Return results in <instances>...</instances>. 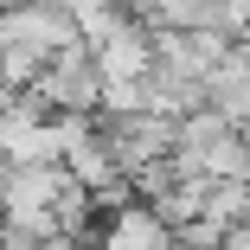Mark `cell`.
Listing matches in <instances>:
<instances>
[{
  "label": "cell",
  "mask_w": 250,
  "mask_h": 250,
  "mask_svg": "<svg viewBox=\"0 0 250 250\" xmlns=\"http://www.w3.org/2000/svg\"><path fill=\"white\" fill-rule=\"evenodd\" d=\"M90 52H96L103 83H147V77H154V64H161V52H154V26L135 20V13H122L103 39L90 45Z\"/></svg>",
  "instance_id": "6da1fadb"
}]
</instances>
